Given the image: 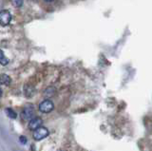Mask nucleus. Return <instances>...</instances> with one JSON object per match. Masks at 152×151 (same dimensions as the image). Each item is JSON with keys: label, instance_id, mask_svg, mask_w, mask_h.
Here are the masks:
<instances>
[{"label": "nucleus", "instance_id": "5", "mask_svg": "<svg viewBox=\"0 0 152 151\" xmlns=\"http://www.w3.org/2000/svg\"><path fill=\"white\" fill-rule=\"evenodd\" d=\"M42 119L39 117H34L33 119H31L30 121V123H28V127H30V129L31 130H36L38 129L39 127H41L42 125Z\"/></svg>", "mask_w": 152, "mask_h": 151}, {"label": "nucleus", "instance_id": "11", "mask_svg": "<svg viewBox=\"0 0 152 151\" xmlns=\"http://www.w3.org/2000/svg\"><path fill=\"white\" fill-rule=\"evenodd\" d=\"M19 141H20V142H21V144H25L27 143V139H26L24 136H21L20 138H19Z\"/></svg>", "mask_w": 152, "mask_h": 151}, {"label": "nucleus", "instance_id": "3", "mask_svg": "<svg viewBox=\"0 0 152 151\" xmlns=\"http://www.w3.org/2000/svg\"><path fill=\"white\" fill-rule=\"evenodd\" d=\"M48 135H49V130H48L46 127H43V126L39 127V128L33 132V138L36 141H40L42 139H44Z\"/></svg>", "mask_w": 152, "mask_h": 151}, {"label": "nucleus", "instance_id": "2", "mask_svg": "<svg viewBox=\"0 0 152 151\" xmlns=\"http://www.w3.org/2000/svg\"><path fill=\"white\" fill-rule=\"evenodd\" d=\"M12 20V15L9 11L3 10L0 12V25L7 26Z\"/></svg>", "mask_w": 152, "mask_h": 151}, {"label": "nucleus", "instance_id": "12", "mask_svg": "<svg viewBox=\"0 0 152 151\" xmlns=\"http://www.w3.org/2000/svg\"><path fill=\"white\" fill-rule=\"evenodd\" d=\"M2 96V90H1V88H0V97Z\"/></svg>", "mask_w": 152, "mask_h": 151}, {"label": "nucleus", "instance_id": "9", "mask_svg": "<svg viewBox=\"0 0 152 151\" xmlns=\"http://www.w3.org/2000/svg\"><path fill=\"white\" fill-rule=\"evenodd\" d=\"M33 93H34V88L30 87V86H28V88L26 87V88H25V94H26V96L31 97V96L33 95Z\"/></svg>", "mask_w": 152, "mask_h": 151}, {"label": "nucleus", "instance_id": "8", "mask_svg": "<svg viewBox=\"0 0 152 151\" xmlns=\"http://www.w3.org/2000/svg\"><path fill=\"white\" fill-rule=\"evenodd\" d=\"M6 113L10 118H12V119H15L16 116H17L15 111L12 110V108H6Z\"/></svg>", "mask_w": 152, "mask_h": 151}, {"label": "nucleus", "instance_id": "6", "mask_svg": "<svg viewBox=\"0 0 152 151\" xmlns=\"http://www.w3.org/2000/svg\"><path fill=\"white\" fill-rule=\"evenodd\" d=\"M6 85L9 86L11 84V78L9 77V75L7 74H1L0 75V85Z\"/></svg>", "mask_w": 152, "mask_h": 151}, {"label": "nucleus", "instance_id": "1", "mask_svg": "<svg viewBox=\"0 0 152 151\" xmlns=\"http://www.w3.org/2000/svg\"><path fill=\"white\" fill-rule=\"evenodd\" d=\"M34 116V107H32V105H28L24 107V109L22 111V118L26 121H31L33 119Z\"/></svg>", "mask_w": 152, "mask_h": 151}, {"label": "nucleus", "instance_id": "4", "mask_svg": "<svg viewBox=\"0 0 152 151\" xmlns=\"http://www.w3.org/2000/svg\"><path fill=\"white\" fill-rule=\"evenodd\" d=\"M53 103L50 100H45L39 105V110L43 113H49L53 109Z\"/></svg>", "mask_w": 152, "mask_h": 151}, {"label": "nucleus", "instance_id": "10", "mask_svg": "<svg viewBox=\"0 0 152 151\" xmlns=\"http://www.w3.org/2000/svg\"><path fill=\"white\" fill-rule=\"evenodd\" d=\"M12 4L15 5L16 7H21L23 4V1H12Z\"/></svg>", "mask_w": 152, "mask_h": 151}, {"label": "nucleus", "instance_id": "7", "mask_svg": "<svg viewBox=\"0 0 152 151\" xmlns=\"http://www.w3.org/2000/svg\"><path fill=\"white\" fill-rule=\"evenodd\" d=\"M0 64L3 65V66H6L9 64V59L5 56V54L2 50H0Z\"/></svg>", "mask_w": 152, "mask_h": 151}]
</instances>
